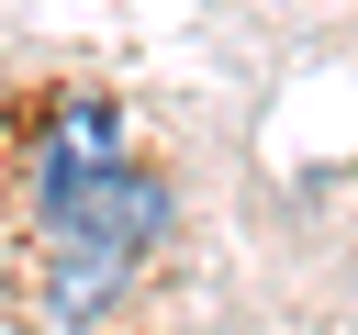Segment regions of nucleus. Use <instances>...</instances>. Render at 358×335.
<instances>
[{
    "mask_svg": "<svg viewBox=\"0 0 358 335\" xmlns=\"http://www.w3.org/2000/svg\"><path fill=\"white\" fill-rule=\"evenodd\" d=\"M157 223H168V190H157L145 168H101V179L45 190V234H56V313H67V324L101 313V302L123 290V268L157 246Z\"/></svg>",
    "mask_w": 358,
    "mask_h": 335,
    "instance_id": "f257e3e1",
    "label": "nucleus"
},
{
    "mask_svg": "<svg viewBox=\"0 0 358 335\" xmlns=\"http://www.w3.org/2000/svg\"><path fill=\"white\" fill-rule=\"evenodd\" d=\"M101 168H123V112L112 100H67L45 123V145H34V201L67 190V179H101Z\"/></svg>",
    "mask_w": 358,
    "mask_h": 335,
    "instance_id": "f03ea898",
    "label": "nucleus"
}]
</instances>
